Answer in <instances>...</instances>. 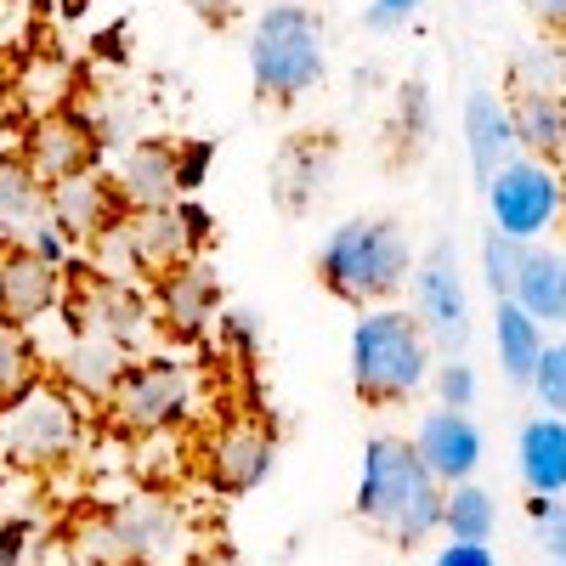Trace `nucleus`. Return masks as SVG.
Returning <instances> with one entry per match:
<instances>
[{
  "instance_id": "f257e3e1",
  "label": "nucleus",
  "mask_w": 566,
  "mask_h": 566,
  "mask_svg": "<svg viewBox=\"0 0 566 566\" xmlns=\"http://www.w3.org/2000/svg\"><path fill=\"white\" fill-rule=\"evenodd\" d=\"M442 493L437 476L419 464L408 437H368L363 442V476L352 493V510L368 533H380L397 549H419L442 533Z\"/></svg>"
},
{
  "instance_id": "f03ea898",
  "label": "nucleus",
  "mask_w": 566,
  "mask_h": 566,
  "mask_svg": "<svg viewBox=\"0 0 566 566\" xmlns=\"http://www.w3.org/2000/svg\"><path fill=\"white\" fill-rule=\"evenodd\" d=\"M413 239L397 216H352L323 239L317 250V283L346 306H391L408 290L413 272Z\"/></svg>"
},
{
  "instance_id": "7ed1b4c3",
  "label": "nucleus",
  "mask_w": 566,
  "mask_h": 566,
  "mask_svg": "<svg viewBox=\"0 0 566 566\" xmlns=\"http://www.w3.org/2000/svg\"><path fill=\"white\" fill-rule=\"evenodd\" d=\"M437 352L408 306H368L352 323V391L363 408H402L431 386Z\"/></svg>"
},
{
  "instance_id": "20e7f679",
  "label": "nucleus",
  "mask_w": 566,
  "mask_h": 566,
  "mask_svg": "<svg viewBox=\"0 0 566 566\" xmlns=\"http://www.w3.org/2000/svg\"><path fill=\"white\" fill-rule=\"evenodd\" d=\"M210 402V374L187 352H142L108 391V413L130 437H176Z\"/></svg>"
},
{
  "instance_id": "39448f33",
  "label": "nucleus",
  "mask_w": 566,
  "mask_h": 566,
  "mask_svg": "<svg viewBox=\"0 0 566 566\" xmlns=\"http://www.w3.org/2000/svg\"><path fill=\"white\" fill-rule=\"evenodd\" d=\"M85 566H187L193 560V522L165 493H136L103 515L80 522L74 538Z\"/></svg>"
},
{
  "instance_id": "423d86ee",
  "label": "nucleus",
  "mask_w": 566,
  "mask_h": 566,
  "mask_svg": "<svg viewBox=\"0 0 566 566\" xmlns=\"http://www.w3.org/2000/svg\"><path fill=\"white\" fill-rule=\"evenodd\" d=\"M328 74V34L317 7H301V0H272V7L255 18L250 29V80L255 97L290 108L306 91H317Z\"/></svg>"
},
{
  "instance_id": "0eeeda50",
  "label": "nucleus",
  "mask_w": 566,
  "mask_h": 566,
  "mask_svg": "<svg viewBox=\"0 0 566 566\" xmlns=\"http://www.w3.org/2000/svg\"><path fill=\"white\" fill-rule=\"evenodd\" d=\"M85 453V413L80 397H69L57 380L23 386L0 408V459L29 476H52Z\"/></svg>"
},
{
  "instance_id": "6e6552de",
  "label": "nucleus",
  "mask_w": 566,
  "mask_h": 566,
  "mask_svg": "<svg viewBox=\"0 0 566 566\" xmlns=\"http://www.w3.org/2000/svg\"><path fill=\"white\" fill-rule=\"evenodd\" d=\"M57 312H69V328H74V335H97V340L119 346L125 357L148 352L154 335H159L148 283L103 277V272H91L85 261H74V266L63 272V306H57Z\"/></svg>"
},
{
  "instance_id": "1a4fd4ad",
  "label": "nucleus",
  "mask_w": 566,
  "mask_h": 566,
  "mask_svg": "<svg viewBox=\"0 0 566 566\" xmlns=\"http://www.w3.org/2000/svg\"><path fill=\"white\" fill-rule=\"evenodd\" d=\"M488 227L504 232L515 244H544L549 232L566 221V187H560V170L544 165V159H527L515 154L488 187Z\"/></svg>"
},
{
  "instance_id": "9d476101",
  "label": "nucleus",
  "mask_w": 566,
  "mask_h": 566,
  "mask_svg": "<svg viewBox=\"0 0 566 566\" xmlns=\"http://www.w3.org/2000/svg\"><path fill=\"white\" fill-rule=\"evenodd\" d=\"M408 295H413V317L424 328L431 352L442 357H464L470 346V328H476V312H470V283H464V266H459V250L453 239H437L408 272Z\"/></svg>"
},
{
  "instance_id": "9b49d317",
  "label": "nucleus",
  "mask_w": 566,
  "mask_h": 566,
  "mask_svg": "<svg viewBox=\"0 0 566 566\" xmlns=\"http://www.w3.org/2000/svg\"><path fill=\"white\" fill-rule=\"evenodd\" d=\"M125 239L130 255L142 266V283H154L159 272L181 266V261H199L216 239V216L199 199H176L165 210H130L125 216Z\"/></svg>"
},
{
  "instance_id": "f8f14e48",
  "label": "nucleus",
  "mask_w": 566,
  "mask_h": 566,
  "mask_svg": "<svg viewBox=\"0 0 566 566\" xmlns=\"http://www.w3.org/2000/svg\"><path fill=\"white\" fill-rule=\"evenodd\" d=\"M148 301H154V317H159V335H170L181 346H199L221 317V277L205 255L181 261V266H170L148 283Z\"/></svg>"
},
{
  "instance_id": "ddd939ff",
  "label": "nucleus",
  "mask_w": 566,
  "mask_h": 566,
  "mask_svg": "<svg viewBox=\"0 0 566 566\" xmlns=\"http://www.w3.org/2000/svg\"><path fill=\"white\" fill-rule=\"evenodd\" d=\"M408 442H413L419 464L437 476V488L476 482V470H482V459H488L482 424L470 419V413H453V408H424Z\"/></svg>"
},
{
  "instance_id": "4468645a",
  "label": "nucleus",
  "mask_w": 566,
  "mask_h": 566,
  "mask_svg": "<svg viewBox=\"0 0 566 566\" xmlns=\"http://www.w3.org/2000/svg\"><path fill=\"white\" fill-rule=\"evenodd\" d=\"M205 459H210V482L216 493H250L272 476V464H277V437H272V424L250 419V413H232L221 419L210 442H205Z\"/></svg>"
},
{
  "instance_id": "2eb2a0df",
  "label": "nucleus",
  "mask_w": 566,
  "mask_h": 566,
  "mask_svg": "<svg viewBox=\"0 0 566 566\" xmlns=\"http://www.w3.org/2000/svg\"><path fill=\"white\" fill-rule=\"evenodd\" d=\"M45 210H52V227L74 250H91L114 221H125V210L114 199V181L103 170H74V176L45 181Z\"/></svg>"
},
{
  "instance_id": "dca6fc26",
  "label": "nucleus",
  "mask_w": 566,
  "mask_h": 566,
  "mask_svg": "<svg viewBox=\"0 0 566 566\" xmlns=\"http://www.w3.org/2000/svg\"><path fill=\"white\" fill-rule=\"evenodd\" d=\"M63 306V272L45 266L23 244H0V323L29 335L34 323H45Z\"/></svg>"
},
{
  "instance_id": "f3484780",
  "label": "nucleus",
  "mask_w": 566,
  "mask_h": 566,
  "mask_svg": "<svg viewBox=\"0 0 566 566\" xmlns=\"http://www.w3.org/2000/svg\"><path fill=\"white\" fill-rule=\"evenodd\" d=\"M103 176L114 181V199H119L125 216L130 210H165V205L181 199V187H176V142H159V136L125 142Z\"/></svg>"
},
{
  "instance_id": "a211bd4d",
  "label": "nucleus",
  "mask_w": 566,
  "mask_h": 566,
  "mask_svg": "<svg viewBox=\"0 0 566 566\" xmlns=\"http://www.w3.org/2000/svg\"><path fill=\"white\" fill-rule=\"evenodd\" d=\"M103 148L91 136L85 114H52V119H34L29 136H23V170L34 181H57V176H74V170H97Z\"/></svg>"
},
{
  "instance_id": "6ab92c4d",
  "label": "nucleus",
  "mask_w": 566,
  "mask_h": 566,
  "mask_svg": "<svg viewBox=\"0 0 566 566\" xmlns=\"http://www.w3.org/2000/svg\"><path fill=\"white\" fill-rule=\"evenodd\" d=\"M515 476H522V493L566 499V419L527 413L515 424Z\"/></svg>"
},
{
  "instance_id": "aec40b11",
  "label": "nucleus",
  "mask_w": 566,
  "mask_h": 566,
  "mask_svg": "<svg viewBox=\"0 0 566 566\" xmlns=\"http://www.w3.org/2000/svg\"><path fill=\"white\" fill-rule=\"evenodd\" d=\"M464 154H470V170H476V187H488L515 159L510 103L499 97V91H488V85H476L464 97Z\"/></svg>"
},
{
  "instance_id": "412c9836",
  "label": "nucleus",
  "mask_w": 566,
  "mask_h": 566,
  "mask_svg": "<svg viewBox=\"0 0 566 566\" xmlns=\"http://www.w3.org/2000/svg\"><path fill=\"white\" fill-rule=\"evenodd\" d=\"M328 176H335V142L328 136H290L277 154V170H272V193L290 216H306L323 199Z\"/></svg>"
},
{
  "instance_id": "4be33fe9",
  "label": "nucleus",
  "mask_w": 566,
  "mask_h": 566,
  "mask_svg": "<svg viewBox=\"0 0 566 566\" xmlns=\"http://www.w3.org/2000/svg\"><path fill=\"white\" fill-rule=\"evenodd\" d=\"M504 103H510L515 154L560 165V154H566V91H515Z\"/></svg>"
},
{
  "instance_id": "5701e85b",
  "label": "nucleus",
  "mask_w": 566,
  "mask_h": 566,
  "mask_svg": "<svg viewBox=\"0 0 566 566\" xmlns=\"http://www.w3.org/2000/svg\"><path fill=\"white\" fill-rule=\"evenodd\" d=\"M515 306H522L544 335L560 328L566 335V250H549V244H533L527 261H522V277H515Z\"/></svg>"
},
{
  "instance_id": "b1692460",
  "label": "nucleus",
  "mask_w": 566,
  "mask_h": 566,
  "mask_svg": "<svg viewBox=\"0 0 566 566\" xmlns=\"http://www.w3.org/2000/svg\"><path fill=\"white\" fill-rule=\"evenodd\" d=\"M125 352L119 346H108V340H97V335H74L69 328V346H63V357H57V386L69 391V397H97V402H108V391H114V380L125 374Z\"/></svg>"
},
{
  "instance_id": "393cba45",
  "label": "nucleus",
  "mask_w": 566,
  "mask_h": 566,
  "mask_svg": "<svg viewBox=\"0 0 566 566\" xmlns=\"http://www.w3.org/2000/svg\"><path fill=\"white\" fill-rule=\"evenodd\" d=\"M544 340L549 335L515 301H493V357H499L504 386H515V391L533 386V368L544 357Z\"/></svg>"
},
{
  "instance_id": "a878e982",
  "label": "nucleus",
  "mask_w": 566,
  "mask_h": 566,
  "mask_svg": "<svg viewBox=\"0 0 566 566\" xmlns=\"http://www.w3.org/2000/svg\"><path fill=\"white\" fill-rule=\"evenodd\" d=\"M52 227L45 210V181H34L18 159H0V239L7 244H34V232Z\"/></svg>"
},
{
  "instance_id": "bb28decb",
  "label": "nucleus",
  "mask_w": 566,
  "mask_h": 566,
  "mask_svg": "<svg viewBox=\"0 0 566 566\" xmlns=\"http://www.w3.org/2000/svg\"><path fill=\"white\" fill-rule=\"evenodd\" d=\"M442 533L453 544H493L499 533V499L482 482H459L442 493Z\"/></svg>"
},
{
  "instance_id": "cd10ccee",
  "label": "nucleus",
  "mask_w": 566,
  "mask_h": 566,
  "mask_svg": "<svg viewBox=\"0 0 566 566\" xmlns=\"http://www.w3.org/2000/svg\"><path fill=\"white\" fill-rule=\"evenodd\" d=\"M566 80V45L555 40H533L510 57V97L515 91H560Z\"/></svg>"
},
{
  "instance_id": "c85d7f7f",
  "label": "nucleus",
  "mask_w": 566,
  "mask_h": 566,
  "mask_svg": "<svg viewBox=\"0 0 566 566\" xmlns=\"http://www.w3.org/2000/svg\"><path fill=\"white\" fill-rule=\"evenodd\" d=\"M391 142H397V159L419 154L424 142H431V91L424 80H408L397 91V119H391Z\"/></svg>"
},
{
  "instance_id": "c756f323",
  "label": "nucleus",
  "mask_w": 566,
  "mask_h": 566,
  "mask_svg": "<svg viewBox=\"0 0 566 566\" xmlns=\"http://www.w3.org/2000/svg\"><path fill=\"white\" fill-rule=\"evenodd\" d=\"M527 250L533 244H515V239H504V232L482 227V283H488L493 301H510L515 295V277H522Z\"/></svg>"
},
{
  "instance_id": "7c9ffc66",
  "label": "nucleus",
  "mask_w": 566,
  "mask_h": 566,
  "mask_svg": "<svg viewBox=\"0 0 566 566\" xmlns=\"http://www.w3.org/2000/svg\"><path fill=\"white\" fill-rule=\"evenodd\" d=\"M431 391H437V408H453V413H470L482 397V374L470 357H442L431 368Z\"/></svg>"
},
{
  "instance_id": "2f4dec72",
  "label": "nucleus",
  "mask_w": 566,
  "mask_h": 566,
  "mask_svg": "<svg viewBox=\"0 0 566 566\" xmlns=\"http://www.w3.org/2000/svg\"><path fill=\"white\" fill-rule=\"evenodd\" d=\"M40 380V357L29 346V335H18V328L0 323V408H7L23 386Z\"/></svg>"
},
{
  "instance_id": "473e14b6",
  "label": "nucleus",
  "mask_w": 566,
  "mask_h": 566,
  "mask_svg": "<svg viewBox=\"0 0 566 566\" xmlns=\"http://www.w3.org/2000/svg\"><path fill=\"white\" fill-rule=\"evenodd\" d=\"M533 402H538V413H555V419H566V335H555V340H544V357H538V368H533Z\"/></svg>"
},
{
  "instance_id": "72a5a7b5",
  "label": "nucleus",
  "mask_w": 566,
  "mask_h": 566,
  "mask_svg": "<svg viewBox=\"0 0 566 566\" xmlns=\"http://www.w3.org/2000/svg\"><path fill=\"white\" fill-rule=\"evenodd\" d=\"M210 165H216V142H205V136L176 142V187H181V199L199 193L205 176H210Z\"/></svg>"
},
{
  "instance_id": "f704fd0d",
  "label": "nucleus",
  "mask_w": 566,
  "mask_h": 566,
  "mask_svg": "<svg viewBox=\"0 0 566 566\" xmlns=\"http://www.w3.org/2000/svg\"><path fill=\"white\" fill-rule=\"evenodd\" d=\"M216 335H221L232 352H255V346H261V323H255L250 312H239V306H221Z\"/></svg>"
},
{
  "instance_id": "c9c22d12",
  "label": "nucleus",
  "mask_w": 566,
  "mask_h": 566,
  "mask_svg": "<svg viewBox=\"0 0 566 566\" xmlns=\"http://www.w3.org/2000/svg\"><path fill=\"white\" fill-rule=\"evenodd\" d=\"M419 7H424V0H368V7H363V23H368L374 34H397Z\"/></svg>"
},
{
  "instance_id": "e433bc0d",
  "label": "nucleus",
  "mask_w": 566,
  "mask_h": 566,
  "mask_svg": "<svg viewBox=\"0 0 566 566\" xmlns=\"http://www.w3.org/2000/svg\"><path fill=\"white\" fill-rule=\"evenodd\" d=\"M34 522H23V515H12V522H0V566H23L29 544H34Z\"/></svg>"
},
{
  "instance_id": "4c0bfd02",
  "label": "nucleus",
  "mask_w": 566,
  "mask_h": 566,
  "mask_svg": "<svg viewBox=\"0 0 566 566\" xmlns=\"http://www.w3.org/2000/svg\"><path fill=\"white\" fill-rule=\"evenodd\" d=\"M431 566H499V555H493V544H442L437 555H431Z\"/></svg>"
},
{
  "instance_id": "58836bf2",
  "label": "nucleus",
  "mask_w": 566,
  "mask_h": 566,
  "mask_svg": "<svg viewBox=\"0 0 566 566\" xmlns=\"http://www.w3.org/2000/svg\"><path fill=\"white\" fill-rule=\"evenodd\" d=\"M527 12L544 34H566V0H527Z\"/></svg>"
},
{
  "instance_id": "ea45409f",
  "label": "nucleus",
  "mask_w": 566,
  "mask_h": 566,
  "mask_svg": "<svg viewBox=\"0 0 566 566\" xmlns=\"http://www.w3.org/2000/svg\"><path fill=\"white\" fill-rule=\"evenodd\" d=\"M187 7H193L205 23H227L232 18V0H187Z\"/></svg>"
},
{
  "instance_id": "a19ab883",
  "label": "nucleus",
  "mask_w": 566,
  "mask_h": 566,
  "mask_svg": "<svg viewBox=\"0 0 566 566\" xmlns=\"http://www.w3.org/2000/svg\"><path fill=\"white\" fill-rule=\"evenodd\" d=\"M555 170H560V187H566V154H560V165H555Z\"/></svg>"
},
{
  "instance_id": "79ce46f5",
  "label": "nucleus",
  "mask_w": 566,
  "mask_h": 566,
  "mask_svg": "<svg viewBox=\"0 0 566 566\" xmlns=\"http://www.w3.org/2000/svg\"><path fill=\"white\" fill-rule=\"evenodd\" d=\"M560 522H566V499H560Z\"/></svg>"
},
{
  "instance_id": "37998d69",
  "label": "nucleus",
  "mask_w": 566,
  "mask_h": 566,
  "mask_svg": "<svg viewBox=\"0 0 566 566\" xmlns=\"http://www.w3.org/2000/svg\"><path fill=\"white\" fill-rule=\"evenodd\" d=\"M549 566H566V560H549Z\"/></svg>"
}]
</instances>
